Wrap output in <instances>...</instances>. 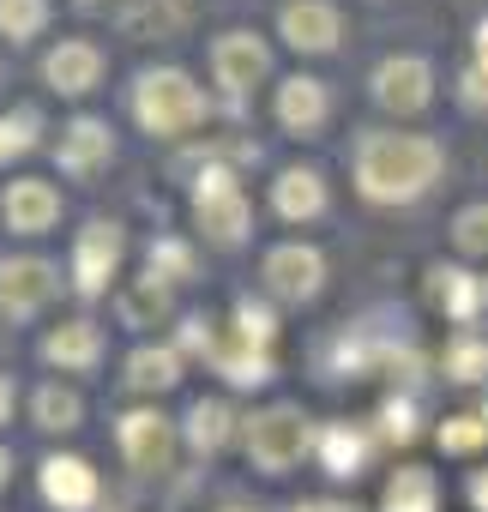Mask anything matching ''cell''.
<instances>
[{
    "mask_svg": "<svg viewBox=\"0 0 488 512\" xmlns=\"http://www.w3.org/2000/svg\"><path fill=\"white\" fill-rule=\"evenodd\" d=\"M452 247L464 253V260H488V199L458 205V217H452Z\"/></svg>",
    "mask_w": 488,
    "mask_h": 512,
    "instance_id": "30",
    "label": "cell"
},
{
    "mask_svg": "<svg viewBox=\"0 0 488 512\" xmlns=\"http://www.w3.org/2000/svg\"><path fill=\"white\" fill-rule=\"evenodd\" d=\"M79 7H91V0H79Z\"/></svg>",
    "mask_w": 488,
    "mask_h": 512,
    "instance_id": "45",
    "label": "cell"
},
{
    "mask_svg": "<svg viewBox=\"0 0 488 512\" xmlns=\"http://www.w3.org/2000/svg\"><path fill=\"white\" fill-rule=\"evenodd\" d=\"M272 73V49L260 31H223L211 43V79L229 91V97H248L260 79Z\"/></svg>",
    "mask_w": 488,
    "mask_h": 512,
    "instance_id": "10",
    "label": "cell"
},
{
    "mask_svg": "<svg viewBox=\"0 0 488 512\" xmlns=\"http://www.w3.org/2000/svg\"><path fill=\"white\" fill-rule=\"evenodd\" d=\"M121 260H127V229H121L115 217H91V223L73 235V266H67V278H73L79 296H103V290L115 284Z\"/></svg>",
    "mask_w": 488,
    "mask_h": 512,
    "instance_id": "5",
    "label": "cell"
},
{
    "mask_svg": "<svg viewBox=\"0 0 488 512\" xmlns=\"http://www.w3.org/2000/svg\"><path fill=\"white\" fill-rule=\"evenodd\" d=\"M193 272H199V260H193L187 241H175V235L151 241V278L157 284H193Z\"/></svg>",
    "mask_w": 488,
    "mask_h": 512,
    "instance_id": "29",
    "label": "cell"
},
{
    "mask_svg": "<svg viewBox=\"0 0 488 512\" xmlns=\"http://www.w3.org/2000/svg\"><path fill=\"white\" fill-rule=\"evenodd\" d=\"M223 512H254V506H223Z\"/></svg>",
    "mask_w": 488,
    "mask_h": 512,
    "instance_id": "43",
    "label": "cell"
},
{
    "mask_svg": "<svg viewBox=\"0 0 488 512\" xmlns=\"http://www.w3.org/2000/svg\"><path fill=\"white\" fill-rule=\"evenodd\" d=\"M31 422H37L43 434H73V428L85 422V398H79L73 386L49 380V386H37V398H31Z\"/></svg>",
    "mask_w": 488,
    "mask_h": 512,
    "instance_id": "25",
    "label": "cell"
},
{
    "mask_svg": "<svg viewBox=\"0 0 488 512\" xmlns=\"http://www.w3.org/2000/svg\"><path fill=\"white\" fill-rule=\"evenodd\" d=\"M187 205H193V223H199V235L211 247H241V241L254 235V205H248V193H241L235 169H223V163L199 169Z\"/></svg>",
    "mask_w": 488,
    "mask_h": 512,
    "instance_id": "4",
    "label": "cell"
},
{
    "mask_svg": "<svg viewBox=\"0 0 488 512\" xmlns=\"http://www.w3.org/2000/svg\"><path fill=\"white\" fill-rule=\"evenodd\" d=\"M121 314H127V326H151V314L163 320V314H169V284L139 278L133 290H121Z\"/></svg>",
    "mask_w": 488,
    "mask_h": 512,
    "instance_id": "32",
    "label": "cell"
},
{
    "mask_svg": "<svg viewBox=\"0 0 488 512\" xmlns=\"http://www.w3.org/2000/svg\"><path fill=\"white\" fill-rule=\"evenodd\" d=\"M380 512H440V482H434V470H422V464L392 470Z\"/></svg>",
    "mask_w": 488,
    "mask_h": 512,
    "instance_id": "23",
    "label": "cell"
},
{
    "mask_svg": "<svg viewBox=\"0 0 488 512\" xmlns=\"http://www.w3.org/2000/svg\"><path fill=\"white\" fill-rule=\"evenodd\" d=\"M0 217H7L13 235H49L61 223V187L55 181H37V175H19L0 193Z\"/></svg>",
    "mask_w": 488,
    "mask_h": 512,
    "instance_id": "15",
    "label": "cell"
},
{
    "mask_svg": "<svg viewBox=\"0 0 488 512\" xmlns=\"http://www.w3.org/2000/svg\"><path fill=\"white\" fill-rule=\"evenodd\" d=\"M290 512H356V506H344V500H302V506H290Z\"/></svg>",
    "mask_w": 488,
    "mask_h": 512,
    "instance_id": "39",
    "label": "cell"
},
{
    "mask_svg": "<svg viewBox=\"0 0 488 512\" xmlns=\"http://www.w3.org/2000/svg\"><path fill=\"white\" fill-rule=\"evenodd\" d=\"M37 488H43V500L61 506V512H91L97 494H103V476H97L91 458H79V452H49V458L37 464Z\"/></svg>",
    "mask_w": 488,
    "mask_h": 512,
    "instance_id": "11",
    "label": "cell"
},
{
    "mask_svg": "<svg viewBox=\"0 0 488 512\" xmlns=\"http://www.w3.org/2000/svg\"><path fill=\"white\" fill-rule=\"evenodd\" d=\"M235 338L241 344H254V350H272V338H278V314L266 308V302H235Z\"/></svg>",
    "mask_w": 488,
    "mask_h": 512,
    "instance_id": "33",
    "label": "cell"
},
{
    "mask_svg": "<svg viewBox=\"0 0 488 512\" xmlns=\"http://www.w3.org/2000/svg\"><path fill=\"white\" fill-rule=\"evenodd\" d=\"M314 452H320V470H326V476L356 482V476H362V464H368V452H374V440H368L356 422H320Z\"/></svg>",
    "mask_w": 488,
    "mask_h": 512,
    "instance_id": "20",
    "label": "cell"
},
{
    "mask_svg": "<svg viewBox=\"0 0 488 512\" xmlns=\"http://www.w3.org/2000/svg\"><path fill=\"white\" fill-rule=\"evenodd\" d=\"M446 380H458V386H470V380H482L488 374V338H476V332H458L452 344H446Z\"/></svg>",
    "mask_w": 488,
    "mask_h": 512,
    "instance_id": "28",
    "label": "cell"
},
{
    "mask_svg": "<svg viewBox=\"0 0 488 512\" xmlns=\"http://www.w3.org/2000/svg\"><path fill=\"white\" fill-rule=\"evenodd\" d=\"M115 440H121V458H127L139 476H163L169 458H175L181 422H169L163 410H127V416L115 422Z\"/></svg>",
    "mask_w": 488,
    "mask_h": 512,
    "instance_id": "9",
    "label": "cell"
},
{
    "mask_svg": "<svg viewBox=\"0 0 488 512\" xmlns=\"http://www.w3.org/2000/svg\"><path fill=\"white\" fill-rule=\"evenodd\" d=\"M181 368H187V356L175 344H139L127 356V386L133 392H175L181 386Z\"/></svg>",
    "mask_w": 488,
    "mask_h": 512,
    "instance_id": "21",
    "label": "cell"
},
{
    "mask_svg": "<svg viewBox=\"0 0 488 512\" xmlns=\"http://www.w3.org/2000/svg\"><path fill=\"white\" fill-rule=\"evenodd\" d=\"M482 296H488V278H482Z\"/></svg>",
    "mask_w": 488,
    "mask_h": 512,
    "instance_id": "44",
    "label": "cell"
},
{
    "mask_svg": "<svg viewBox=\"0 0 488 512\" xmlns=\"http://www.w3.org/2000/svg\"><path fill=\"white\" fill-rule=\"evenodd\" d=\"M43 362L61 374H91L103 362V326L97 320H61L43 338Z\"/></svg>",
    "mask_w": 488,
    "mask_h": 512,
    "instance_id": "16",
    "label": "cell"
},
{
    "mask_svg": "<svg viewBox=\"0 0 488 512\" xmlns=\"http://www.w3.org/2000/svg\"><path fill=\"white\" fill-rule=\"evenodd\" d=\"M380 434H386V440H410V434H416V404H410V398L380 404Z\"/></svg>",
    "mask_w": 488,
    "mask_h": 512,
    "instance_id": "36",
    "label": "cell"
},
{
    "mask_svg": "<svg viewBox=\"0 0 488 512\" xmlns=\"http://www.w3.org/2000/svg\"><path fill=\"white\" fill-rule=\"evenodd\" d=\"M278 37L296 55H332L338 37H344V19H338L332 0H284L278 7Z\"/></svg>",
    "mask_w": 488,
    "mask_h": 512,
    "instance_id": "12",
    "label": "cell"
},
{
    "mask_svg": "<svg viewBox=\"0 0 488 512\" xmlns=\"http://www.w3.org/2000/svg\"><path fill=\"white\" fill-rule=\"evenodd\" d=\"M37 133H43V115L37 109L0 115V169H7L13 157H25V151H37Z\"/></svg>",
    "mask_w": 488,
    "mask_h": 512,
    "instance_id": "31",
    "label": "cell"
},
{
    "mask_svg": "<svg viewBox=\"0 0 488 512\" xmlns=\"http://www.w3.org/2000/svg\"><path fill=\"white\" fill-rule=\"evenodd\" d=\"M205 91L181 73V67H145L133 79V121L151 133V139H187L199 121H205Z\"/></svg>",
    "mask_w": 488,
    "mask_h": 512,
    "instance_id": "2",
    "label": "cell"
},
{
    "mask_svg": "<svg viewBox=\"0 0 488 512\" xmlns=\"http://www.w3.org/2000/svg\"><path fill=\"white\" fill-rule=\"evenodd\" d=\"M7 416H13V380L0 374V422H7Z\"/></svg>",
    "mask_w": 488,
    "mask_h": 512,
    "instance_id": "40",
    "label": "cell"
},
{
    "mask_svg": "<svg viewBox=\"0 0 488 512\" xmlns=\"http://www.w3.org/2000/svg\"><path fill=\"white\" fill-rule=\"evenodd\" d=\"M181 25H187V0H133L121 13L127 37H175Z\"/></svg>",
    "mask_w": 488,
    "mask_h": 512,
    "instance_id": "26",
    "label": "cell"
},
{
    "mask_svg": "<svg viewBox=\"0 0 488 512\" xmlns=\"http://www.w3.org/2000/svg\"><path fill=\"white\" fill-rule=\"evenodd\" d=\"M260 284H266V296L302 308V302H314L326 290V253L314 241H278L260 260Z\"/></svg>",
    "mask_w": 488,
    "mask_h": 512,
    "instance_id": "6",
    "label": "cell"
},
{
    "mask_svg": "<svg viewBox=\"0 0 488 512\" xmlns=\"http://www.w3.org/2000/svg\"><path fill=\"white\" fill-rule=\"evenodd\" d=\"M272 115H278L284 133L314 139V133L332 121V91H326V79H314V73H290V79L278 85V97H272Z\"/></svg>",
    "mask_w": 488,
    "mask_h": 512,
    "instance_id": "14",
    "label": "cell"
},
{
    "mask_svg": "<svg viewBox=\"0 0 488 512\" xmlns=\"http://www.w3.org/2000/svg\"><path fill=\"white\" fill-rule=\"evenodd\" d=\"M314 440H320V428H314V416H308L302 404H266V410H254L248 422H241V446H248V464L266 470V476L296 470V464L314 452Z\"/></svg>",
    "mask_w": 488,
    "mask_h": 512,
    "instance_id": "3",
    "label": "cell"
},
{
    "mask_svg": "<svg viewBox=\"0 0 488 512\" xmlns=\"http://www.w3.org/2000/svg\"><path fill=\"white\" fill-rule=\"evenodd\" d=\"M440 169H446V145L428 133L374 127L356 139V193L368 205H410L440 181Z\"/></svg>",
    "mask_w": 488,
    "mask_h": 512,
    "instance_id": "1",
    "label": "cell"
},
{
    "mask_svg": "<svg viewBox=\"0 0 488 512\" xmlns=\"http://www.w3.org/2000/svg\"><path fill=\"white\" fill-rule=\"evenodd\" d=\"M43 85L55 97H91L103 85V49L85 43V37H61L49 55H43Z\"/></svg>",
    "mask_w": 488,
    "mask_h": 512,
    "instance_id": "13",
    "label": "cell"
},
{
    "mask_svg": "<svg viewBox=\"0 0 488 512\" xmlns=\"http://www.w3.org/2000/svg\"><path fill=\"white\" fill-rule=\"evenodd\" d=\"M482 440H488V422H482V416H470V410L440 422V446H446V452H476Z\"/></svg>",
    "mask_w": 488,
    "mask_h": 512,
    "instance_id": "34",
    "label": "cell"
},
{
    "mask_svg": "<svg viewBox=\"0 0 488 512\" xmlns=\"http://www.w3.org/2000/svg\"><path fill=\"white\" fill-rule=\"evenodd\" d=\"M458 97H464L470 109H488V67H464V79H458Z\"/></svg>",
    "mask_w": 488,
    "mask_h": 512,
    "instance_id": "37",
    "label": "cell"
},
{
    "mask_svg": "<svg viewBox=\"0 0 488 512\" xmlns=\"http://www.w3.org/2000/svg\"><path fill=\"white\" fill-rule=\"evenodd\" d=\"M272 211H278L284 223H314V217L326 211V175H320L314 163L278 169V181H272Z\"/></svg>",
    "mask_w": 488,
    "mask_h": 512,
    "instance_id": "17",
    "label": "cell"
},
{
    "mask_svg": "<svg viewBox=\"0 0 488 512\" xmlns=\"http://www.w3.org/2000/svg\"><path fill=\"white\" fill-rule=\"evenodd\" d=\"M464 500H470L476 512H488V470H470V482H464Z\"/></svg>",
    "mask_w": 488,
    "mask_h": 512,
    "instance_id": "38",
    "label": "cell"
},
{
    "mask_svg": "<svg viewBox=\"0 0 488 512\" xmlns=\"http://www.w3.org/2000/svg\"><path fill=\"white\" fill-rule=\"evenodd\" d=\"M476 67H488V19L476 25Z\"/></svg>",
    "mask_w": 488,
    "mask_h": 512,
    "instance_id": "41",
    "label": "cell"
},
{
    "mask_svg": "<svg viewBox=\"0 0 488 512\" xmlns=\"http://www.w3.org/2000/svg\"><path fill=\"white\" fill-rule=\"evenodd\" d=\"M211 368H217L235 392H254V386H266V380H272V356H266V350H254V344H241V338L217 344Z\"/></svg>",
    "mask_w": 488,
    "mask_h": 512,
    "instance_id": "24",
    "label": "cell"
},
{
    "mask_svg": "<svg viewBox=\"0 0 488 512\" xmlns=\"http://www.w3.org/2000/svg\"><path fill=\"white\" fill-rule=\"evenodd\" d=\"M55 157H61V169H67V175H97V169L115 157V133H109V121H97V115H79V121L61 133Z\"/></svg>",
    "mask_w": 488,
    "mask_h": 512,
    "instance_id": "19",
    "label": "cell"
},
{
    "mask_svg": "<svg viewBox=\"0 0 488 512\" xmlns=\"http://www.w3.org/2000/svg\"><path fill=\"white\" fill-rule=\"evenodd\" d=\"M61 290V266L37 260V253H13L0 260V314L7 320H37Z\"/></svg>",
    "mask_w": 488,
    "mask_h": 512,
    "instance_id": "7",
    "label": "cell"
},
{
    "mask_svg": "<svg viewBox=\"0 0 488 512\" xmlns=\"http://www.w3.org/2000/svg\"><path fill=\"white\" fill-rule=\"evenodd\" d=\"M235 434H241V416H235V404H229V398H193V404H187V416H181V440H187L199 458L223 452Z\"/></svg>",
    "mask_w": 488,
    "mask_h": 512,
    "instance_id": "18",
    "label": "cell"
},
{
    "mask_svg": "<svg viewBox=\"0 0 488 512\" xmlns=\"http://www.w3.org/2000/svg\"><path fill=\"white\" fill-rule=\"evenodd\" d=\"M434 302H440L458 326H470V320L488 308L482 278H476V272H464V266H434Z\"/></svg>",
    "mask_w": 488,
    "mask_h": 512,
    "instance_id": "22",
    "label": "cell"
},
{
    "mask_svg": "<svg viewBox=\"0 0 488 512\" xmlns=\"http://www.w3.org/2000/svg\"><path fill=\"white\" fill-rule=\"evenodd\" d=\"M49 31V0H0V37L7 43H37Z\"/></svg>",
    "mask_w": 488,
    "mask_h": 512,
    "instance_id": "27",
    "label": "cell"
},
{
    "mask_svg": "<svg viewBox=\"0 0 488 512\" xmlns=\"http://www.w3.org/2000/svg\"><path fill=\"white\" fill-rule=\"evenodd\" d=\"M7 476H13V446H0V488H7Z\"/></svg>",
    "mask_w": 488,
    "mask_h": 512,
    "instance_id": "42",
    "label": "cell"
},
{
    "mask_svg": "<svg viewBox=\"0 0 488 512\" xmlns=\"http://www.w3.org/2000/svg\"><path fill=\"white\" fill-rule=\"evenodd\" d=\"M181 356H217V320L211 314H187L181 320Z\"/></svg>",
    "mask_w": 488,
    "mask_h": 512,
    "instance_id": "35",
    "label": "cell"
},
{
    "mask_svg": "<svg viewBox=\"0 0 488 512\" xmlns=\"http://www.w3.org/2000/svg\"><path fill=\"white\" fill-rule=\"evenodd\" d=\"M368 97L386 109V115H422L434 103V67L422 55H386L374 73H368Z\"/></svg>",
    "mask_w": 488,
    "mask_h": 512,
    "instance_id": "8",
    "label": "cell"
}]
</instances>
